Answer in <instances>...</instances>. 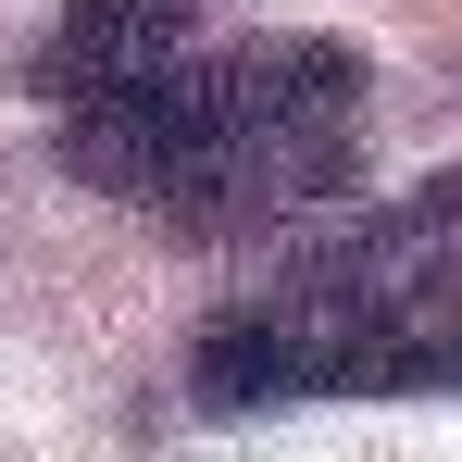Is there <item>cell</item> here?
I'll use <instances>...</instances> for the list:
<instances>
[{
    "instance_id": "cell-3",
    "label": "cell",
    "mask_w": 462,
    "mask_h": 462,
    "mask_svg": "<svg viewBox=\"0 0 462 462\" xmlns=\"http://www.w3.org/2000/svg\"><path fill=\"white\" fill-rule=\"evenodd\" d=\"M200 13H213V0H63L51 38H38V88H51L63 113L125 100V88L175 76V63L200 51Z\"/></svg>"
},
{
    "instance_id": "cell-1",
    "label": "cell",
    "mask_w": 462,
    "mask_h": 462,
    "mask_svg": "<svg viewBox=\"0 0 462 462\" xmlns=\"http://www.w3.org/2000/svg\"><path fill=\"white\" fill-rule=\"evenodd\" d=\"M63 162L200 237H263L337 200L363 162V63L337 38H237L213 63L63 113Z\"/></svg>"
},
{
    "instance_id": "cell-2",
    "label": "cell",
    "mask_w": 462,
    "mask_h": 462,
    "mask_svg": "<svg viewBox=\"0 0 462 462\" xmlns=\"http://www.w3.org/2000/svg\"><path fill=\"white\" fill-rule=\"evenodd\" d=\"M188 387L226 412L275 400H438L462 387V162L412 200L312 237L288 275L226 300L188 350Z\"/></svg>"
}]
</instances>
